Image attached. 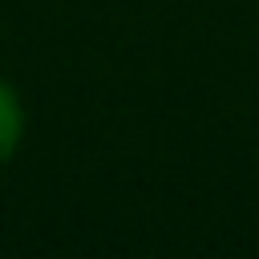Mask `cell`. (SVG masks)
<instances>
[{
    "label": "cell",
    "mask_w": 259,
    "mask_h": 259,
    "mask_svg": "<svg viewBox=\"0 0 259 259\" xmlns=\"http://www.w3.org/2000/svg\"><path fill=\"white\" fill-rule=\"evenodd\" d=\"M20 125H24V117H20V101H16V93L0 81V162L16 150V142H20Z\"/></svg>",
    "instance_id": "1"
}]
</instances>
